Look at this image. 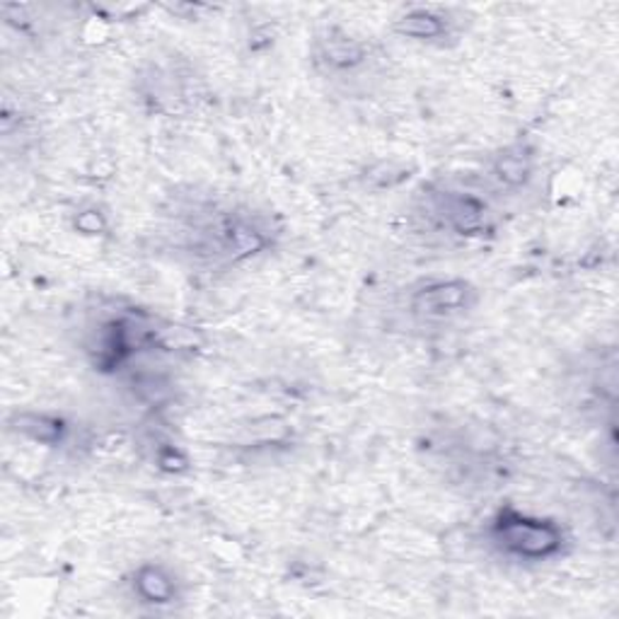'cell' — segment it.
<instances>
[{
  "label": "cell",
  "instance_id": "cell-1",
  "mask_svg": "<svg viewBox=\"0 0 619 619\" xmlns=\"http://www.w3.org/2000/svg\"><path fill=\"white\" fill-rule=\"evenodd\" d=\"M492 538L506 554L530 559V562H542L559 554L564 544V532L556 522L532 518L514 508H506L496 516Z\"/></svg>",
  "mask_w": 619,
  "mask_h": 619
},
{
  "label": "cell",
  "instance_id": "cell-2",
  "mask_svg": "<svg viewBox=\"0 0 619 619\" xmlns=\"http://www.w3.org/2000/svg\"><path fill=\"white\" fill-rule=\"evenodd\" d=\"M434 213L448 230L458 235H484L492 228L489 209L482 199L464 192L434 194Z\"/></svg>",
  "mask_w": 619,
  "mask_h": 619
},
{
  "label": "cell",
  "instance_id": "cell-4",
  "mask_svg": "<svg viewBox=\"0 0 619 619\" xmlns=\"http://www.w3.org/2000/svg\"><path fill=\"white\" fill-rule=\"evenodd\" d=\"M365 58H368L365 44L339 27L327 30L323 37L317 40V61L327 66L329 70H337V74L356 70Z\"/></svg>",
  "mask_w": 619,
  "mask_h": 619
},
{
  "label": "cell",
  "instance_id": "cell-8",
  "mask_svg": "<svg viewBox=\"0 0 619 619\" xmlns=\"http://www.w3.org/2000/svg\"><path fill=\"white\" fill-rule=\"evenodd\" d=\"M496 175H498V180L506 184H522L530 175L528 155H522V150L506 153L504 158L496 162Z\"/></svg>",
  "mask_w": 619,
  "mask_h": 619
},
{
  "label": "cell",
  "instance_id": "cell-3",
  "mask_svg": "<svg viewBox=\"0 0 619 619\" xmlns=\"http://www.w3.org/2000/svg\"><path fill=\"white\" fill-rule=\"evenodd\" d=\"M474 291L460 279L434 281L412 295V313L421 319H448L472 305Z\"/></svg>",
  "mask_w": 619,
  "mask_h": 619
},
{
  "label": "cell",
  "instance_id": "cell-5",
  "mask_svg": "<svg viewBox=\"0 0 619 619\" xmlns=\"http://www.w3.org/2000/svg\"><path fill=\"white\" fill-rule=\"evenodd\" d=\"M397 32L419 42H434L448 34V20L431 8H414L397 20Z\"/></svg>",
  "mask_w": 619,
  "mask_h": 619
},
{
  "label": "cell",
  "instance_id": "cell-7",
  "mask_svg": "<svg viewBox=\"0 0 619 619\" xmlns=\"http://www.w3.org/2000/svg\"><path fill=\"white\" fill-rule=\"evenodd\" d=\"M18 431L30 436L32 440H37V443H56V440H61L64 426L61 421L49 419V416L22 414L18 419Z\"/></svg>",
  "mask_w": 619,
  "mask_h": 619
},
{
  "label": "cell",
  "instance_id": "cell-6",
  "mask_svg": "<svg viewBox=\"0 0 619 619\" xmlns=\"http://www.w3.org/2000/svg\"><path fill=\"white\" fill-rule=\"evenodd\" d=\"M134 586L143 600L155 603V605H168L175 600V595H177L175 578L162 566H155V564H146L136 571Z\"/></svg>",
  "mask_w": 619,
  "mask_h": 619
}]
</instances>
